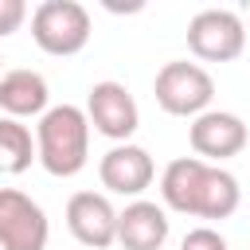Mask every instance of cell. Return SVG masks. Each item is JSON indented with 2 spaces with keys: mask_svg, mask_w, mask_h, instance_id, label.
<instances>
[{
  "mask_svg": "<svg viewBox=\"0 0 250 250\" xmlns=\"http://www.w3.org/2000/svg\"><path fill=\"white\" fill-rule=\"evenodd\" d=\"M66 227L86 250H105L117 242V211L102 191H74L66 199Z\"/></svg>",
  "mask_w": 250,
  "mask_h": 250,
  "instance_id": "9c48e42d",
  "label": "cell"
},
{
  "mask_svg": "<svg viewBox=\"0 0 250 250\" xmlns=\"http://www.w3.org/2000/svg\"><path fill=\"white\" fill-rule=\"evenodd\" d=\"M152 94H156V105H160L164 113H172V117H191V121H195L199 113H207V105H211V98H215V82H211V74H207L203 66L176 59V62H164V66L156 70Z\"/></svg>",
  "mask_w": 250,
  "mask_h": 250,
  "instance_id": "277c9868",
  "label": "cell"
},
{
  "mask_svg": "<svg viewBox=\"0 0 250 250\" xmlns=\"http://www.w3.org/2000/svg\"><path fill=\"white\" fill-rule=\"evenodd\" d=\"M31 39L55 59L78 55L90 43V12L78 0H43L31 12Z\"/></svg>",
  "mask_w": 250,
  "mask_h": 250,
  "instance_id": "3957f363",
  "label": "cell"
},
{
  "mask_svg": "<svg viewBox=\"0 0 250 250\" xmlns=\"http://www.w3.org/2000/svg\"><path fill=\"white\" fill-rule=\"evenodd\" d=\"M160 199L180 215L230 219L242 203V188L219 164H207L199 156H176L160 172Z\"/></svg>",
  "mask_w": 250,
  "mask_h": 250,
  "instance_id": "6da1fadb",
  "label": "cell"
},
{
  "mask_svg": "<svg viewBox=\"0 0 250 250\" xmlns=\"http://www.w3.org/2000/svg\"><path fill=\"white\" fill-rule=\"evenodd\" d=\"M51 90H47V78L39 70H27V66H16V70H4L0 78V109L4 117H43L51 105H47Z\"/></svg>",
  "mask_w": 250,
  "mask_h": 250,
  "instance_id": "7c38bea8",
  "label": "cell"
},
{
  "mask_svg": "<svg viewBox=\"0 0 250 250\" xmlns=\"http://www.w3.org/2000/svg\"><path fill=\"white\" fill-rule=\"evenodd\" d=\"M98 176L102 188L113 195H141L152 180H156V164L141 145H113L102 160H98Z\"/></svg>",
  "mask_w": 250,
  "mask_h": 250,
  "instance_id": "30bf717a",
  "label": "cell"
},
{
  "mask_svg": "<svg viewBox=\"0 0 250 250\" xmlns=\"http://www.w3.org/2000/svg\"><path fill=\"white\" fill-rule=\"evenodd\" d=\"M0 62H4V59H0ZM0 78H4V70H0Z\"/></svg>",
  "mask_w": 250,
  "mask_h": 250,
  "instance_id": "2e32d148",
  "label": "cell"
},
{
  "mask_svg": "<svg viewBox=\"0 0 250 250\" xmlns=\"http://www.w3.org/2000/svg\"><path fill=\"white\" fill-rule=\"evenodd\" d=\"M47 211L20 188H0V250H47Z\"/></svg>",
  "mask_w": 250,
  "mask_h": 250,
  "instance_id": "8992f818",
  "label": "cell"
},
{
  "mask_svg": "<svg viewBox=\"0 0 250 250\" xmlns=\"http://www.w3.org/2000/svg\"><path fill=\"white\" fill-rule=\"evenodd\" d=\"M31 160H39V148L31 141V129L16 117H0V172H27Z\"/></svg>",
  "mask_w": 250,
  "mask_h": 250,
  "instance_id": "4fadbf2b",
  "label": "cell"
},
{
  "mask_svg": "<svg viewBox=\"0 0 250 250\" xmlns=\"http://www.w3.org/2000/svg\"><path fill=\"white\" fill-rule=\"evenodd\" d=\"M23 20H27V4L23 0H0V39H8L12 31H20Z\"/></svg>",
  "mask_w": 250,
  "mask_h": 250,
  "instance_id": "9a60e30c",
  "label": "cell"
},
{
  "mask_svg": "<svg viewBox=\"0 0 250 250\" xmlns=\"http://www.w3.org/2000/svg\"><path fill=\"white\" fill-rule=\"evenodd\" d=\"M35 148H39V164L66 180V176H78L90 160V117L86 109L62 102V105H51L39 125H35Z\"/></svg>",
  "mask_w": 250,
  "mask_h": 250,
  "instance_id": "7a4b0ae2",
  "label": "cell"
},
{
  "mask_svg": "<svg viewBox=\"0 0 250 250\" xmlns=\"http://www.w3.org/2000/svg\"><path fill=\"white\" fill-rule=\"evenodd\" d=\"M168 211L152 199H133L125 211H117V242L125 250H160L168 242Z\"/></svg>",
  "mask_w": 250,
  "mask_h": 250,
  "instance_id": "8fae6325",
  "label": "cell"
},
{
  "mask_svg": "<svg viewBox=\"0 0 250 250\" xmlns=\"http://www.w3.org/2000/svg\"><path fill=\"white\" fill-rule=\"evenodd\" d=\"M180 250H227V238L219 230H211V227H195V230L184 234Z\"/></svg>",
  "mask_w": 250,
  "mask_h": 250,
  "instance_id": "5bb4252c",
  "label": "cell"
},
{
  "mask_svg": "<svg viewBox=\"0 0 250 250\" xmlns=\"http://www.w3.org/2000/svg\"><path fill=\"white\" fill-rule=\"evenodd\" d=\"M188 141H191V152L199 160H227V156H238L250 141V129L238 113H227V109H207L191 121L188 129Z\"/></svg>",
  "mask_w": 250,
  "mask_h": 250,
  "instance_id": "ba28073f",
  "label": "cell"
},
{
  "mask_svg": "<svg viewBox=\"0 0 250 250\" xmlns=\"http://www.w3.org/2000/svg\"><path fill=\"white\" fill-rule=\"evenodd\" d=\"M86 117H90V125H94L102 137H109V141H117V145H129V137H133L137 125H141V109H137L133 94H129L121 82H113V78L90 86Z\"/></svg>",
  "mask_w": 250,
  "mask_h": 250,
  "instance_id": "52a82bcc",
  "label": "cell"
},
{
  "mask_svg": "<svg viewBox=\"0 0 250 250\" xmlns=\"http://www.w3.org/2000/svg\"><path fill=\"white\" fill-rule=\"evenodd\" d=\"M188 47L203 62H234L246 47V27L230 8H203L188 23Z\"/></svg>",
  "mask_w": 250,
  "mask_h": 250,
  "instance_id": "5b68a950",
  "label": "cell"
}]
</instances>
